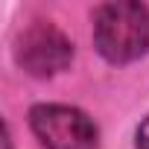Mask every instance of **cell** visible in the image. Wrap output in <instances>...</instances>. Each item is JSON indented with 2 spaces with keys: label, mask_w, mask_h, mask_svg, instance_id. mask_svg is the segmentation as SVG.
I'll use <instances>...</instances> for the list:
<instances>
[{
  "label": "cell",
  "mask_w": 149,
  "mask_h": 149,
  "mask_svg": "<svg viewBox=\"0 0 149 149\" xmlns=\"http://www.w3.org/2000/svg\"><path fill=\"white\" fill-rule=\"evenodd\" d=\"M15 58L18 64L29 73V76H56L61 73L70 58H73V44L70 38L56 29L53 24H32L26 32H21L18 47H15Z\"/></svg>",
  "instance_id": "3"
},
{
  "label": "cell",
  "mask_w": 149,
  "mask_h": 149,
  "mask_svg": "<svg viewBox=\"0 0 149 149\" xmlns=\"http://www.w3.org/2000/svg\"><path fill=\"white\" fill-rule=\"evenodd\" d=\"M94 44L114 61H134L149 50V9L143 3H105L94 12Z\"/></svg>",
  "instance_id": "1"
},
{
  "label": "cell",
  "mask_w": 149,
  "mask_h": 149,
  "mask_svg": "<svg viewBox=\"0 0 149 149\" xmlns=\"http://www.w3.org/2000/svg\"><path fill=\"white\" fill-rule=\"evenodd\" d=\"M137 149H149V117L137 126Z\"/></svg>",
  "instance_id": "4"
},
{
  "label": "cell",
  "mask_w": 149,
  "mask_h": 149,
  "mask_svg": "<svg viewBox=\"0 0 149 149\" xmlns=\"http://www.w3.org/2000/svg\"><path fill=\"white\" fill-rule=\"evenodd\" d=\"M29 126L44 149H97L100 143L94 120L70 105H35Z\"/></svg>",
  "instance_id": "2"
}]
</instances>
